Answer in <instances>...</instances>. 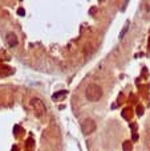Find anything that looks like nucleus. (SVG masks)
Here are the masks:
<instances>
[{"label": "nucleus", "instance_id": "obj_1", "mask_svg": "<svg viewBox=\"0 0 150 151\" xmlns=\"http://www.w3.org/2000/svg\"><path fill=\"white\" fill-rule=\"evenodd\" d=\"M102 89H101L100 85H97V84H89L86 86V89H85V97L86 100L90 101V102H97V101H100L101 97H102Z\"/></svg>", "mask_w": 150, "mask_h": 151}, {"label": "nucleus", "instance_id": "obj_9", "mask_svg": "<svg viewBox=\"0 0 150 151\" xmlns=\"http://www.w3.org/2000/svg\"><path fill=\"white\" fill-rule=\"evenodd\" d=\"M17 12H19V15H20V16H23V15H24V9H23V8H19V11H17Z\"/></svg>", "mask_w": 150, "mask_h": 151}, {"label": "nucleus", "instance_id": "obj_6", "mask_svg": "<svg viewBox=\"0 0 150 151\" xmlns=\"http://www.w3.org/2000/svg\"><path fill=\"white\" fill-rule=\"evenodd\" d=\"M127 29H129V23H126V25H125V28H123L122 31H121V35H119V39H123V36H125V33L127 32Z\"/></svg>", "mask_w": 150, "mask_h": 151}, {"label": "nucleus", "instance_id": "obj_5", "mask_svg": "<svg viewBox=\"0 0 150 151\" xmlns=\"http://www.w3.org/2000/svg\"><path fill=\"white\" fill-rule=\"evenodd\" d=\"M65 96H66V92H65V90H61V92L54 93L53 96H52V98H53V100H56V101H60L62 97H65Z\"/></svg>", "mask_w": 150, "mask_h": 151}, {"label": "nucleus", "instance_id": "obj_3", "mask_svg": "<svg viewBox=\"0 0 150 151\" xmlns=\"http://www.w3.org/2000/svg\"><path fill=\"white\" fill-rule=\"evenodd\" d=\"M96 122L92 119V118H86V119L82 121V123H81V130L84 133L85 135H89V134H92L94 130H96Z\"/></svg>", "mask_w": 150, "mask_h": 151}, {"label": "nucleus", "instance_id": "obj_4", "mask_svg": "<svg viewBox=\"0 0 150 151\" xmlns=\"http://www.w3.org/2000/svg\"><path fill=\"white\" fill-rule=\"evenodd\" d=\"M5 43H7L8 47L15 48V47H17V44H19V39H17V36H16L15 33L9 32V33H7V36H5Z\"/></svg>", "mask_w": 150, "mask_h": 151}, {"label": "nucleus", "instance_id": "obj_7", "mask_svg": "<svg viewBox=\"0 0 150 151\" xmlns=\"http://www.w3.org/2000/svg\"><path fill=\"white\" fill-rule=\"evenodd\" d=\"M123 150L125 151H131V144L129 143V140L123 142Z\"/></svg>", "mask_w": 150, "mask_h": 151}, {"label": "nucleus", "instance_id": "obj_8", "mask_svg": "<svg viewBox=\"0 0 150 151\" xmlns=\"http://www.w3.org/2000/svg\"><path fill=\"white\" fill-rule=\"evenodd\" d=\"M137 114H138V115H142L143 114V107L142 106H137Z\"/></svg>", "mask_w": 150, "mask_h": 151}, {"label": "nucleus", "instance_id": "obj_2", "mask_svg": "<svg viewBox=\"0 0 150 151\" xmlns=\"http://www.w3.org/2000/svg\"><path fill=\"white\" fill-rule=\"evenodd\" d=\"M29 105H31V107H32V110H33L36 117H42L45 114L46 107H45V105H44V102H42L40 98H37V97L31 98Z\"/></svg>", "mask_w": 150, "mask_h": 151}]
</instances>
